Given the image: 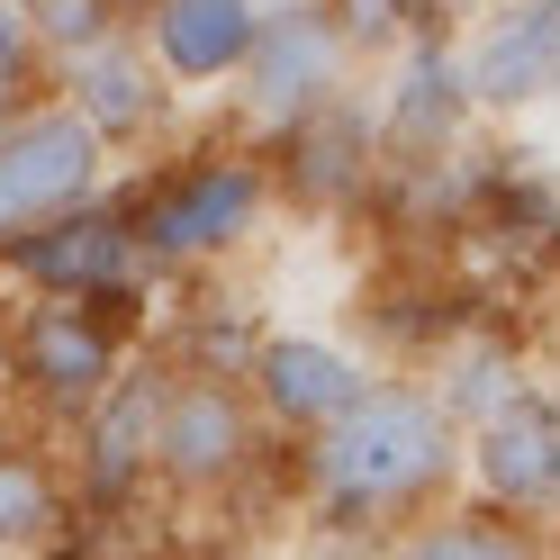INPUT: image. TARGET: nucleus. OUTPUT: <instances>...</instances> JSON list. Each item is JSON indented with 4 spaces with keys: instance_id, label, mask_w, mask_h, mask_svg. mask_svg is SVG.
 I'll return each instance as SVG.
<instances>
[{
    "instance_id": "nucleus-16",
    "label": "nucleus",
    "mask_w": 560,
    "mask_h": 560,
    "mask_svg": "<svg viewBox=\"0 0 560 560\" xmlns=\"http://www.w3.org/2000/svg\"><path fill=\"white\" fill-rule=\"evenodd\" d=\"M10 10L37 27V37H55L63 55H82V46H100V0H10Z\"/></svg>"
},
{
    "instance_id": "nucleus-3",
    "label": "nucleus",
    "mask_w": 560,
    "mask_h": 560,
    "mask_svg": "<svg viewBox=\"0 0 560 560\" xmlns=\"http://www.w3.org/2000/svg\"><path fill=\"white\" fill-rule=\"evenodd\" d=\"M91 172H100V136L73 109L19 118L10 136H0V244L73 218L82 190H91Z\"/></svg>"
},
{
    "instance_id": "nucleus-11",
    "label": "nucleus",
    "mask_w": 560,
    "mask_h": 560,
    "mask_svg": "<svg viewBox=\"0 0 560 560\" xmlns=\"http://www.w3.org/2000/svg\"><path fill=\"white\" fill-rule=\"evenodd\" d=\"M551 73H560V19H551V10H515L506 27H488V37L470 46L462 91H479V100H498V109H515V100H534Z\"/></svg>"
},
{
    "instance_id": "nucleus-13",
    "label": "nucleus",
    "mask_w": 560,
    "mask_h": 560,
    "mask_svg": "<svg viewBox=\"0 0 560 560\" xmlns=\"http://www.w3.org/2000/svg\"><path fill=\"white\" fill-rule=\"evenodd\" d=\"M63 534V488L46 479V462L0 452V551H46Z\"/></svg>"
},
{
    "instance_id": "nucleus-2",
    "label": "nucleus",
    "mask_w": 560,
    "mask_h": 560,
    "mask_svg": "<svg viewBox=\"0 0 560 560\" xmlns=\"http://www.w3.org/2000/svg\"><path fill=\"white\" fill-rule=\"evenodd\" d=\"M244 462H254V407H244L235 380H218V371L163 380L154 389V479L208 498V488H226Z\"/></svg>"
},
{
    "instance_id": "nucleus-9",
    "label": "nucleus",
    "mask_w": 560,
    "mask_h": 560,
    "mask_svg": "<svg viewBox=\"0 0 560 560\" xmlns=\"http://www.w3.org/2000/svg\"><path fill=\"white\" fill-rule=\"evenodd\" d=\"M254 0H163L154 10V55L172 82H226L254 46Z\"/></svg>"
},
{
    "instance_id": "nucleus-8",
    "label": "nucleus",
    "mask_w": 560,
    "mask_h": 560,
    "mask_svg": "<svg viewBox=\"0 0 560 560\" xmlns=\"http://www.w3.org/2000/svg\"><path fill=\"white\" fill-rule=\"evenodd\" d=\"M254 208H262L254 163H208V172H190V182L145 218V244H154V254H172V262H182V254H218L226 235H244Z\"/></svg>"
},
{
    "instance_id": "nucleus-7",
    "label": "nucleus",
    "mask_w": 560,
    "mask_h": 560,
    "mask_svg": "<svg viewBox=\"0 0 560 560\" xmlns=\"http://www.w3.org/2000/svg\"><path fill=\"white\" fill-rule=\"evenodd\" d=\"M19 371H27V389H46L55 407H91L118 380V343H109L100 317H82V307H37V317L19 326Z\"/></svg>"
},
{
    "instance_id": "nucleus-20",
    "label": "nucleus",
    "mask_w": 560,
    "mask_h": 560,
    "mask_svg": "<svg viewBox=\"0 0 560 560\" xmlns=\"http://www.w3.org/2000/svg\"><path fill=\"white\" fill-rule=\"evenodd\" d=\"M542 10H551V19H560V0H542Z\"/></svg>"
},
{
    "instance_id": "nucleus-18",
    "label": "nucleus",
    "mask_w": 560,
    "mask_h": 560,
    "mask_svg": "<svg viewBox=\"0 0 560 560\" xmlns=\"http://www.w3.org/2000/svg\"><path fill=\"white\" fill-rule=\"evenodd\" d=\"M335 10H343V27H353V37H389L407 0H335Z\"/></svg>"
},
{
    "instance_id": "nucleus-10",
    "label": "nucleus",
    "mask_w": 560,
    "mask_h": 560,
    "mask_svg": "<svg viewBox=\"0 0 560 560\" xmlns=\"http://www.w3.org/2000/svg\"><path fill=\"white\" fill-rule=\"evenodd\" d=\"M154 371H118L91 407V488L100 498H127L136 479L154 470Z\"/></svg>"
},
{
    "instance_id": "nucleus-4",
    "label": "nucleus",
    "mask_w": 560,
    "mask_h": 560,
    "mask_svg": "<svg viewBox=\"0 0 560 560\" xmlns=\"http://www.w3.org/2000/svg\"><path fill=\"white\" fill-rule=\"evenodd\" d=\"M470 470L498 515H542L560 506V398L515 389L470 425Z\"/></svg>"
},
{
    "instance_id": "nucleus-5",
    "label": "nucleus",
    "mask_w": 560,
    "mask_h": 560,
    "mask_svg": "<svg viewBox=\"0 0 560 560\" xmlns=\"http://www.w3.org/2000/svg\"><path fill=\"white\" fill-rule=\"evenodd\" d=\"M244 100H254V118L271 127H290L307 109H326V91L343 73V37H335V19L326 10H271L254 19V46H244Z\"/></svg>"
},
{
    "instance_id": "nucleus-19",
    "label": "nucleus",
    "mask_w": 560,
    "mask_h": 560,
    "mask_svg": "<svg viewBox=\"0 0 560 560\" xmlns=\"http://www.w3.org/2000/svg\"><path fill=\"white\" fill-rule=\"evenodd\" d=\"M0 380H10V335H0Z\"/></svg>"
},
{
    "instance_id": "nucleus-14",
    "label": "nucleus",
    "mask_w": 560,
    "mask_h": 560,
    "mask_svg": "<svg viewBox=\"0 0 560 560\" xmlns=\"http://www.w3.org/2000/svg\"><path fill=\"white\" fill-rule=\"evenodd\" d=\"M407 560H542V542L524 534V524H506L498 506H479V515L425 524V534L407 542Z\"/></svg>"
},
{
    "instance_id": "nucleus-6",
    "label": "nucleus",
    "mask_w": 560,
    "mask_h": 560,
    "mask_svg": "<svg viewBox=\"0 0 560 560\" xmlns=\"http://www.w3.org/2000/svg\"><path fill=\"white\" fill-rule=\"evenodd\" d=\"M362 389H371L362 362L335 353L326 335H271L262 353H254V398H262V416H280V425H299V434H326Z\"/></svg>"
},
{
    "instance_id": "nucleus-1",
    "label": "nucleus",
    "mask_w": 560,
    "mask_h": 560,
    "mask_svg": "<svg viewBox=\"0 0 560 560\" xmlns=\"http://www.w3.org/2000/svg\"><path fill=\"white\" fill-rule=\"evenodd\" d=\"M452 479V425L425 389L407 380H371V389L335 416L326 434H307V488L326 515H407Z\"/></svg>"
},
{
    "instance_id": "nucleus-15",
    "label": "nucleus",
    "mask_w": 560,
    "mask_h": 560,
    "mask_svg": "<svg viewBox=\"0 0 560 560\" xmlns=\"http://www.w3.org/2000/svg\"><path fill=\"white\" fill-rule=\"evenodd\" d=\"M73 82H82V127L91 136H127L136 118H145V73H136L127 55H100V46H82L73 55Z\"/></svg>"
},
{
    "instance_id": "nucleus-12",
    "label": "nucleus",
    "mask_w": 560,
    "mask_h": 560,
    "mask_svg": "<svg viewBox=\"0 0 560 560\" xmlns=\"http://www.w3.org/2000/svg\"><path fill=\"white\" fill-rule=\"evenodd\" d=\"M27 271H37V290L109 299L127 280V226L118 218H55V226H37V244H27Z\"/></svg>"
},
{
    "instance_id": "nucleus-17",
    "label": "nucleus",
    "mask_w": 560,
    "mask_h": 560,
    "mask_svg": "<svg viewBox=\"0 0 560 560\" xmlns=\"http://www.w3.org/2000/svg\"><path fill=\"white\" fill-rule=\"evenodd\" d=\"M19 82H27V19L0 0V109L19 100Z\"/></svg>"
}]
</instances>
